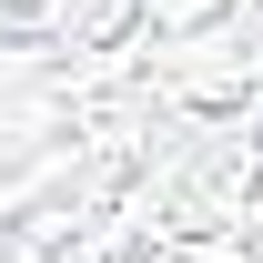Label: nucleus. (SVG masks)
Wrapping results in <instances>:
<instances>
[{"label":"nucleus","instance_id":"1","mask_svg":"<svg viewBox=\"0 0 263 263\" xmlns=\"http://www.w3.org/2000/svg\"><path fill=\"white\" fill-rule=\"evenodd\" d=\"M0 263H263V0H0Z\"/></svg>","mask_w":263,"mask_h":263}]
</instances>
